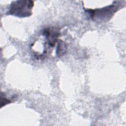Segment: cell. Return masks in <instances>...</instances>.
<instances>
[{
    "mask_svg": "<svg viewBox=\"0 0 126 126\" xmlns=\"http://www.w3.org/2000/svg\"><path fill=\"white\" fill-rule=\"evenodd\" d=\"M34 5L32 0H16L11 2L8 13L19 17H26L32 14Z\"/></svg>",
    "mask_w": 126,
    "mask_h": 126,
    "instance_id": "obj_1",
    "label": "cell"
},
{
    "mask_svg": "<svg viewBox=\"0 0 126 126\" xmlns=\"http://www.w3.org/2000/svg\"><path fill=\"white\" fill-rule=\"evenodd\" d=\"M117 10L118 7L114 4L98 9H86V11L91 18L97 22H106L109 20Z\"/></svg>",
    "mask_w": 126,
    "mask_h": 126,
    "instance_id": "obj_2",
    "label": "cell"
},
{
    "mask_svg": "<svg viewBox=\"0 0 126 126\" xmlns=\"http://www.w3.org/2000/svg\"><path fill=\"white\" fill-rule=\"evenodd\" d=\"M42 34L46 38L48 45L50 47H53L58 40L60 32L57 29L50 27L44 29Z\"/></svg>",
    "mask_w": 126,
    "mask_h": 126,
    "instance_id": "obj_3",
    "label": "cell"
},
{
    "mask_svg": "<svg viewBox=\"0 0 126 126\" xmlns=\"http://www.w3.org/2000/svg\"><path fill=\"white\" fill-rule=\"evenodd\" d=\"M66 50L67 46L65 43L62 40H60L58 43L56 49V54L57 56L59 57L63 56L66 52Z\"/></svg>",
    "mask_w": 126,
    "mask_h": 126,
    "instance_id": "obj_4",
    "label": "cell"
}]
</instances>
